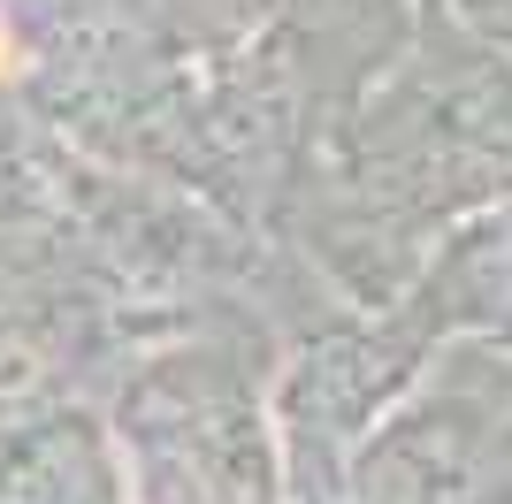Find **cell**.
<instances>
[{
  "instance_id": "obj_1",
  "label": "cell",
  "mask_w": 512,
  "mask_h": 504,
  "mask_svg": "<svg viewBox=\"0 0 512 504\" xmlns=\"http://www.w3.org/2000/svg\"><path fill=\"white\" fill-rule=\"evenodd\" d=\"M8 69H16V39H8V31H0V77H8Z\"/></svg>"
}]
</instances>
